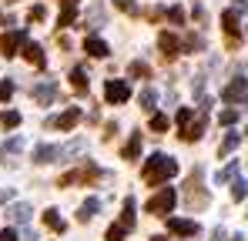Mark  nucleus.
Returning <instances> with one entry per match:
<instances>
[{
	"label": "nucleus",
	"instance_id": "nucleus-8",
	"mask_svg": "<svg viewBox=\"0 0 248 241\" xmlns=\"http://www.w3.org/2000/svg\"><path fill=\"white\" fill-rule=\"evenodd\" d=\"M34 101L44 104V107L54 104V101H57V80H41V84L34 87Z\"/></svg>",
	"mask_w": 248,
	"mask_h": 241
},
{
	"label": "nucleus",
	"instance_id": "nucleus-44",
	"mask_svg": "<svg viewBox=\"0 0 248 241\" xmlns=\"http://www.w3.org/2000/svg\"><path fill=\"white\" fill-rule=\"evenodd\" d=\"M245 3H248V0H238V7H245Z\"/></svg>",
	"mask_w": 248,
	"mask_h": 241
},
{
	"label": "nucleus",
	"instance_id": "nucleus-17",
	"mask_svg": "<svg viewBox=\"0 0 248 241\" xmlns=\"http://www.w3.org/2000/svg\"><path fill=\"white\" fill-rule=\"evenodd\" d=\"M44 225L50 228V231H64L67 225H64V218H61V211H54V208H47L44 211Z\"/></svg>",
	"mask_w": 248,
	"mask_h": 241
},
{
	"label": "nucleus",
	"instance_id": "nucleus-23",
	"mask_svg": "<svg viewBox=\"0 0 248 241\" xmlns=\"http://www.w3.org/2000/svg\"><path fill=\"white\" fill-rule=\"evenodd\" d=\"M238 144H242V134H228V137H225V141L218 144V154H232V151H235Z\"/></svg>",
	"mask_w": 248,
	"mask_h": 241
},
{
	"label": "nucleus",
	"instance_id": "nucleus-37",
	"mask_svg": "<svg viewBox=\"0 0 248 241\" xmlns=\"http://www.w3.org/2000/svg\"><path fill=\"white\" fill-rule=\"evenodd\" d=\"M44 17H47V10H44L41 3H37V7H31V20H44Z\"/></svg>",
	"mask_w": 248,
	"mask_h": 241
},
{
	"label": "nucleus",
	"instance_id": "nucleus-22",
	"mask_svg": "<svg viewBox=\"0 0 248 241\" xmlns=\"http://www.w3.org/2000/svg\"><path fill=\"white\" fill-rule=\"evenodd\" d=\"M97 208H101V201H97V198H87L81 204V211H78V218H81V221H91V218L97 214Z\"/></svg>",
	"mask_w": 248,
	"mask_h": 241
},
{
	"label": "nucleus",
	"instance_id": "nucleus-38",
	"mask_svg": "<svg viewBox=\"0 0 248 241\" xmlns=\"http://www.w3.org/2000/svg\"><path fill=\"white\" fill-rule=\"evenodd\" d=\"M20 148H24V137H10L7 141V151H20Z\"/></svg>",
	"mask_w": 248,
	"mask_h": 241
},
{
	"label": "nucleus",
	"instance_id": "nucleus-5",
	"mask_svg": "<svg viewBox=\"0 0 248 241\" xmlns=\"http://www.w3.org/2000/svg\"><path fill=\"white\" fill-rule=\"evenodd\" d=\"M24 40H27V30H20V27H17V30L0 34V54H3V57H14V54H17V47H20Z\"/></svg>",
	"mask_w": 248,
	"mask_h": 241
},
{
	"label": "nucleus",
	"instance_id": "nucleus-4",
	"mask_svg": "<svg viewBox=\"0 0 248 241\" xmlns=\"http://www.w3.org/2000/svg\"><path fill=\"white\" fill-rule=\"evenodd\" d=\"M188 204L191 208H205L208 204V195L202 191V167H195V174L188 178Z\"/></svg>",
	"mask_w": 248,
	"mask_h": 241
},
{
	"label": "nucleus",
	"instance_id": "nucleus-34",
	"mask_svg": "<svg viewBox=\"0 0 248 241\" xmlns=\"http://www.w3.org/2000/svg\"><path fill=\"white\" fill-rule=\"evenodd\" d=\"M108 241H124V228L121 225H111V228H108Z\"/></svg>",
	"mask_w": 248,
	"mask_h": 241
},
{
	"label": "nucleus",
	"instance_id": "nucleus-12",
	"mask_svg": "<svg viewBox=\"0 0 248 241\" xmlns=\"http://www.w3.org/2000/svg\"><path fill=\"white\" fill-rule=\"evenodd\" d=\"M24 57H27L34 67H47V57H44V47H41V44H31V40H24Z\"/></svg>",
	"mask_w": 248,
	"mask_h": 241
},
{
	"label": "nucleus",
	"instance_id": "nucleus-27",
	"mask_svg": "<svg viewBox=\"0 0 248 241\" xmlns=\"http://www.w3.org/2000/svg\"><path fill=\"white\" fill-rule=\"evenodd\" d=\"M138 101H141V107H144V111H151V107L158 104V94H155V90H141V97H138Z\"/></svg>",
	"mask_w": 248,
	"mask_h": 241
},
{
	"label": "nucleus",
	"instance_id": "nucleus-3",
	"mask_svg": "<svg viewBox=\"0 0 248 241\" xmlns=\"http://www.w3.org/2000/svg\"><path fill=\"white\" fill-rule=\"evenodd\" d=\"M101 178V167H94V164H84L78 171H71V174H64L57 184L61 188H71V184H87V181H97Z\"/></svg>",
	"mask_w": 248,
	"mask_h": 241
},
{
	"label": "nucleus",
	"instance_id": "nucleus-19",
	"mask_svg": "<svg viewBox=\"0 0 248 241\" xmlns=\"http://www.w3.org/2000/svg\"><path fill=\"white\" fill-rule=\"evenodd\" d=\"M138 154H141V131H138V134H131V141L124 144V161H134Z\"/></svg>",
	"mask_w": 248,
	"mask_h": 241
},
{
	"label": "nucleus",
	"instance_id": "nucleus-36",
	"mask_svg": "<svg viewBox=\"0 0 248 241\" xmlns=\"http://www.w3.org/2000/svg\"><path fill=\"white\" fill-rule=\"evenodd\" d=\"M114 3L121 7L124 14H138V3H134V0H114Z\"/></svg>",
	"mask_w": 248,
	"mask_h": 241
},
{
	"label": "nucleus",
	"instance_id": "nucleus-18",
	"mask_svg": "<svg viewBox=\"0 0 248 241\" xmlns=\"http://www.w3.org/2000/svg\"><path fill=\"white\" fill-rule=\"evenodd\" d=\"M202 131H205V120H191V124L181 131V141H188V144H191V141H198V137H202Z\"/></svg>",
	"mask_w": 248,
	"mask_h": 241
},
{
	"label": "nucleus",
	"instance_id": "nucleus-6",
	"mask_svg": "<svg viewBox=\"0 0 248 241\" xmlns=\"http://www.w3.org/2000/svg\"><path fill=\"white\" fill-rule=\"evenodd\" d=\"M104 97H108L111 104H124V101L131 97L127 80H108V84H104Z\"/></svg>",
	"mask_w": 248,
	"mask_h": 241
},
{
	"label": "nucleus",
	"instance_id": "nucleus-29",
	"mask_svg": "<svg viewBox=\"0 0 248 241\" xmlns=\"http://www.w3.org/2000/svg\"><path fill=\"white\" fill-rule=\"evenodd\" d=\"M235 120H238V111H232V107H228V111H221V114H218V124H225V127H232V124H235Z\"/></svg>",
	"mask_w": 248,
	"mask_h": 241
},
{
	"label": "nucleus",
	"instance_id": "nucleus-46",
	"mask_svg": "<svg viewBox=\"0 0 248 241\" xmlns=\"http://www.w3.org/2000/svg\"><path fill=\"white\" fill-rule=\"evenodd\" d=\"M0 24H3V14H0Z\"/></svg>",
	"mask_w": 248,
	"mask_h": 241
},
{
	"label": "nucleus",
	"instance_id": "nucleus-47",
	"mask_svg": "<svg viewBox=\"0 0 248 241\" xmlns=\"http://www.w3.org/2000/svg\"><path fill=\"white\" fill-rule=\"evenodd\" d=\"M245 30H248V27H245Z\"/></svg>",
	"mask_w": 248,
	"mask_h": 241
},
{
	"label": "nucleus",
	"instance_id": "nucleus-15",
	"mask_svg": "<svg viewBox=\"0 0 248 241\" xmlns=\"http://www.w3.org/2000/svg\"><path fill=\"white\" fill-rule=\"evenodd\" d=\"M54 158H57V148H54V144H37V148H34V161H37V164H50Z\"/></svg>",
	"mask_w": 248,
	"mask_h": 241
},
{
	"label": "nucleus",
	"instance_id": "nucleus-10",
	"mask_svg": "<svg viewBox=\"0 0 248 241\" xmlns=\"http://www.w3.org/2000/svg\"><path fill=\"white\" fill-rule=\"evenodd\" d=\"M158 47H161V57H165V60H174V57L181 54V44H178V37H174V34H168V30L158 37Z\"/></svg>",
	"mask_w": 248,
	"mask_h": 241
},
{
	"label": "nucleus",
	"instance_id": "nucleus-7",
	"mask_svg": "<svg viewBox=\"0 0 248 241\" xmlns=\"http://www.w3.org/2000/svg\"><path fill=\"white\" fill-rule=\"evenodd\" d=\"M242 97H248V80L245 77H235L221 90V101H225V104H235V101H242Z\"/></svg>",
	"mask_w": 248,
	"mask_h": 241
},
{
	"label": "nucleus",
	"instance_id": "nucleus-9",
	"mask_svg": "<svg viewBox=\"0 0 248 241\" xmlns=\"http://www.w3.org/2000/svg\"><path fill=\"white\" fill-rule=\"evenodd\" d=\"M168 231L171 235H181V238H195L198 235V225L195 221H185V218H168Z\"/></svg>",
	"mask_w": 248,
	"mask_h": 241
},
{
	"label": "nucleus",
	"instance_id": "nucleus-30",
	"mask_svg": "<svg viewBox=\"0 0 248 241\" xmlns=\"http://www.w3.org/2000/svg\"><path fill=\"white\" fill-rule=\"evenodd\" d=\"M191 120H195V114H191V107H181V111H178V124H181V131H185V127L191 124Z\"/></svg>",
	"mask_w": 248,
	"mask_h": 241
},
{
	"label": "nucleus",
	"instance_id": "nucleus-32",
	"mask_svg": "<svg viewBox=\"0 0 248 241\" xmlns=\"http://www.w3.org/2000/svg\"><path fill=\"white\" fill-rule=\"evenodd\" d=\"M168 124H171V120H168L165 114H155V118H151V131H168Z\"/></svg>",
	"mask_w": 248,
	"mask_h": 241
},
{
	"label": "nucleus",
	"instance_id": "nucleus-21",
	"mask_svg": "<svg viewBox=\"0 0 248 241\" xmlns=\"http://www.w3.org/2000/svg\"><path fill=\"white\" fill-rule=\"evenodd\" d=\"M121 228L124 231H131L134 228V198L124 201V211H121Z\"/></svg>",
	"mask_w": 248,
	"mask_h": 241
},
{
	"label": "nucleus",
	"instance_id": "nucleus-13",
	"mask_svg": "<svg viewBox=\"0 0 248 241\" xmlns=\"http://www.w3.org/2000/svg\"><path fill=\"white\" fill-rule=\"evenodd\" d=\"M221 24H225V34L232 44H238V10H225L221 14Z\"/></svg>",
	"mask_w": 248,
	"mask_h": 241
},
{
	"label": "nucleus",
	"instance_id": "nucleus-43",
	"mask_svg": "<svg viewBox=\"0 0 248 241\" xmlns=\"http://www.w3.org/2000/svg\"><path fill=\"white\" fill-rule=\"evenodd\" d=\"M232 241H245V238H242V235H235V238H232Z\"/></svg>",
	"mask_w": 248,
	"mask_h": 241
},
{
	"label": "nucleus",
	"instance_id": "nucleus-24",
	"mask_svg": "<svg viewBox=\"0 0 248 241\" xmlns=\"http://www.w3.org/2000/svg\"><path fill=\"white\" fill-rule=\"evenodd\" d=\"M127 74H131V77H151V67H148V64H141V60H131Z\"/></svg>",
	"mask_w": 248,
	"mask_h": 241
},
{
	"label": "nucleus",
	"instance_id": "nucleus-42",
	"mask_svg": "<svg viewBox=\"0 0 248 241\" xmlns=\"http://www.w3.org/2000/svg\"><path fill=\"white\" fill-rule=\"evenodd\" d=\"M64 3H71V7H78V0H64Z\"/></svg>",
	"mask_w": 248,
	"mask_h": 241
},
{
	"label": "nucleus",
	"instance_id": "nucleus-11",
	"mask_svg": "<svg viewBox=\"0 0 248 241\" xmlns=\"http://www.w3.org/2000/svg\"><path fill=\"white\" fill-rule=\"evenodd\" d=\"M78 120H81V111H78V107H67V111H64L61 118H50V120H47V127H61V131H71V127L78 124Z\"/></svg>",
	"mask_w": 248,
	"mask_h": 241
},
{
	"label": "nucleus",
	"instance_id": "nucleus-16",
	"mask_svg": "<svg viewBox=\"0 0 248 241\" xmlns=\"http://www.w3.org/2000/svg\"><path fill=\"white\" fill-rule=\"evenodd\" d=\"M7 218L17 221V225H27V221H31V204H14V208L7 211Z\"/></svg>",
	"mask_w": 248,
	"mask_h": 241
},
{
	"label": "nucleus",
	"instance_id": "nucleus-14",
	"mask_svg": "<svg viewBox=\"0 0 248 241\" xmlns=\"http://www.w3.org/2000/svg\"><path fill=\"white\" fill-rule=\"evenodd\" d=\"M84 50H87L91 57H97V60H104V57L111 54V47H108L101 37H87V40H84Z\"/></svg>",
	"mask_w": 248,
	"mask_h": 241
},
{
	"label": "nucleus",
	"instance_id": "nucleus-25",
	"mask_svg": "<svg viewBox=\"0 0 248 241\" xmlns=\"http://www.w3.org/2000/svg\"><path fill=\"white\" fill-rule=\"evenodd\" d=\"M74 17H78V10H74L71 3H64V10H61V20H57V24H61V27H71V24H74Z\"/></svg>",
	"mask_w": 248,
	"mask_h": 241
},
{
	"label": "nucleus",
	"instance_id": "nucleus-45",
	"mask_svg": "<svg viewBox=\"0 0 248 241\" xmlns=\"http://www.w3.org/2000/svg\"><path fill=\"white\" fill-rule=\"evenodd\" d=\"M151 241H165V238H151Z\"/></svg>",
	"mask_w": 248,
	"mask_h": 241
},
{
	"label": "nucleus",
	"instance_id": "nucleus-33",
	"mask_svg": "<svg viewBox=\"0 0 248 241\" xmlns=\"http://www.w3.org/2000/svg\"><path fill=\"white\" fill-rule=\"evenodd\" d=\"M235 201H245V195H248V181H235Z\"/></svg>",
	"mask_w": 248,
	"mask_h": 241
},
{
	"label": "nucleus",
	"instance_id": "nucleus-35",
	"mask_svg": "<svg viewBox=\"0 0 248 241\" xmlns=\"http://www.w3.org/2000/svg\"><path fill=\"white\" fill-rule=\"evenodd\" d=\"M168 17H171V24H185V10H181V7H171Z\"/></svg>",
	"mask_w": 248,
	"mask_h": 241
},
{
	"label": "nucleus",
	"instance_id": "nucleus-1",
	"mask_svg": "<svg viewBox=\"0 0 248 241\" xmlns=\"http://www.w3.org/2000/svg\"><path fill=\"white\" fill-rule=\"evenodd\" d=\"M174 174H178V161L165 158V154H151L144 161V167H141L144 184H165L168 178H174Z\"/></svg>",
	"mask_w": 248,
	"mask_h": 241
},
{
	"label": "nucleus",
	"instance_id": "nucleus-2",
	"mask_svg": "<svg viewBox=\"0 0 248 241\" xmlns=\"http://www.w3.org/2000/svg\"><path fill=\"white\" fill-rule=\"evenodd\" d=\"M174 201H178V195H174V188H161L155 198L144 204V211L148 214H171V208H174Z\"/></svg>",
	"mask_w": 248,
	"mask_h": 241
},
{
	"label": "nucleus",
	"instance_id": "nucleus-26",
	"mask_svg": "<svg viewBox=\"0 0 248 241\" xmlns=\"http://www.w3.org/2000/svg\"><path fill=\"white\" fill-rule=\"evenodd\" d=\"M0 124H3V127H17V124H20V114H17V111H0Z\"/></svg>",
	"mask_w": 248,
	"mask_h": 241
},
{
	"label": "nucleus",
	"instance_id": "nucleus-31",
	"mask_svg": "<svg viewBox=\"0 0 248 241\" xmlns=\"http://www.w3.org/2000/svg\"><path fill=\"white\" fill-rule=\"evenodd\" d=\"M14 97V80H0V101H10Z\"/></svg>",
	"mask_w": 248,
	"mask_h": 241
},
{
	"label": "nucleus",
	"instance_id": "nucleus-41",
	"mask_svg": "<svg viewBox=\"0 0 248 241\" xmlns=\"http://www.w3.org/2000/svg\"><path fill=\"white\" fill-rule=\"evenodd\" d=\"M211 241H225V231H221V228H218V231H215V235H211Z\"/></svg>",
	"mask_w": 248,
	"mask_h": 241
},
{
	"label": "nucleus",
	"instance_id": "nucleus-28",
	"mask_svg": "<svg viewBox=\"0 0 248 241\" xmlns=\"http://www.w3.org/2000/svg\"><path fill=\"white\" fill-rule=\"evenodd\" d=\"M235 174H238V161H232V164H228L225 171H218V184H225V181H232Z\"/></svg>",
	"mask_w": 248,
	"mask_h": 241
},
{
	"label": "nucleus",
	"instance_id": "nucleus-20",
	"mask_svg": "<svg viewBox=\"0 0 248 241\" xmlns=\"http://www.w3.org/2000/svg\"><path fill=\"white\" fill-rule=\"evenodd\" d=\"M71 87H74L78 94H87V74H84V67H74V71H71Z\"/></svg>",
	"mask_w": 248,
	"mask_h": 241
},
{
	"label": "nucleus",
	"instance_id": "nucleus-39",
	"mask_svg": "<svg viewBox=\"0 0 248 241\" xmlns=\"http://www.w3.org/2000/svg\"><path fill=\"white\" fill-rule=\"evenodd\" d=\"M10 198H14V188H0V204L10 201Z\"/></svg>",
	"mask_w": 248,
	"mask_h": 241
},
{
	"label": "nucleus",
	"instance_id": "nucleus-40",
	"mask_svg": "<svg viewBox=\"0 0 248 241\" xmlns=\"http://www.w3.org/2000/svg\"><path fill=\"white\" fill-rule=\"evenodd\" d=\"M0 241H20V238H17L14 231H0Z\"/></svg>",
	"mask_w": 248,
	"mask_h": 241
}]
</instances>
